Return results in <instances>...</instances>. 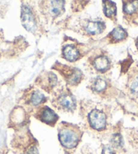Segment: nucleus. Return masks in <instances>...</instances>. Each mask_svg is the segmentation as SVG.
<instances>
[{"label": "nucleus", "mask_w": 138, "mask_h": 154, "mask_svg": "<svg viewBox=\"0 0 138 154\" xmlns=\"http://www.w3.org/2000/svg\"><path fill=\"white\" fill-rule=\"evenodd\" d=\"M59 140L64 147L72 149L76 147L79 142V135L74 130L68 128H63L59 132Z\"/></svg>", "instance_id": "f257e3e1"}, {"label": "nucleus", "mask_w": 138, "mask_h": 154, "mask_svg": "<svg viewBox=\"0 0 138 154\" xmlns=\"http://www.w3.org/2000/svg\"><path fill=\"white\" fill-rule=\"evenodd\" d=\"M90 125L93 128L97 131L104 129L106 125V117L102 111L94 109L89 115Z\"/></svg>", "instance_id": "f03ea898"}, {"label": "nucleus", "mask_w": 138, "mask_h": 154, "mask_svg": "<svg viewBox=\"0 0 138 154\" xmlns=\"http://www.w3.org/2000/svg\"><path fill=\"white\" fill-rule=\"evenodd\" d=\"M21 21L24 27L28 31H33L36 28L34 16L27 6H23L21 12Z\"/></svg>", "instance_id": "7ed1b4c3"}, {"label": "nucleus", "mask_w": 138, "mask_h": 154, "mask_svg": "<svg viewBox=\"0 0 138 154\" xmlns=\"http://www.w3.org/2000/svg\"><path fill=\"white\" fill-rule=\"evenodd\" d=\"M40 117L41 121L46 124L55 123L58 119V116L54 111L47 107L42 110Z\"/></svg>", "instance_id": "20e7f679"}, {"label": "nucleus", "mask_w": 138, "mask_h": 154, "mask_svg": "<svg viewBox=\"0 0 138 154\" xmlns=\"http://www.w3.org/2000/svg\"><path fill=\"white\" fill-rule=\"evenodd\" d=\"M63 54L66 59L70 62L77 60L79 57L78 50L72 46H66L63 50Z\"/></svg>", "instance_id": "39448f33"}, {"label": "nucleus", "mask_w": 138, "mask_h": 154, "mask_svg": "<svg viewBox=\"0 0 138 154\" xmlns=\"http://www.w3.org/2000/svg\"><path fill=\"white\" fill-rule=\"evenodd\" d=\"M59 103L62 107L68 110H72L75 107L74 98L69 94H64L59 98Z\"/></svg>", "instance_id": "423d86ee"}, {"label": "nucleus", "mask_w": 138, "mask_h": 154, "mask_svg": "<svg viewBox=\"0 0 138 154\" xmlns=\"http://www.w3.org/2000/svg\"><path fill=\"white\" fill-rule=\"evenodd\" d=\"M109 37L111 41L120 42L126 38L127 33L123 28L118 26L113 29V31L110 33Z\"/></svg>", "instance_id": "0eeeda50"}, {"label": "nucleus", "mask_w": 138, "mask_h": 154, "mask_svg": "<svg viewBox=\"0 0 138 154\" xmlns=\"http://www.w3.org/2000/svg\"><path fill=\"white\" fill-rule=\"evenodd\" d=\"M94 65L97 70L101 72H104L109 68L110 63L107 57H100L95 60Z\"/></svg>", "instance_id": "6e6552de"}, {"label": "nucleus", "mask_w": 138, "mask_h": 154, "mask_svg": "<svg viewBox=\"0 0 138 154\" xmlns=\"http://www.w3.org/2000/svg\"><path fill=\"white\" fill-rule=\"evenodd\" d=\"M87 31L92 35H97L102 33L104 29L103 23L101 22H89L87 25Z\"/></svg>", "instance_id": "1a4fd4ad"}, {"label": "nucleus", "mask_w": 138, "mask_h": 154, "mask_svg": "<svg viewBox=\"0 0 138 154\" xmlns=\"http://www.w3.org/2000/svg\"><path fill=\"white\" fill-rule=\"evenodd\" d=\"M51 6L50 7V12L53 17H57L62 12L64 9L63 1H52L51 2Z\"/></svg>", "instance_id": "9d476101"}, {"label": "nucleus", "mask_w": 138, "mask_h": 154, "mask_svg": "<svg viewBox=\"0 0 138 154\" xmlns=\"http://www.w3.org/2000/svg\"><path fill=\"white\" fill-rule=\"evenodd\" d=\"M104 12L107 17H111L116 14V4L110 1H104L103 2Z\"/></svg>", "instance_id": "9b49d317"}, {"label": "nucleus", "mask_w": 138, "mask_h": 154, "mask_svg": "<svg viewBox=\"0 0 138 154\" xmlns=\"http://www.w3.org/2000/svg\"><path fill=\"white\" fill-rule=\"evenodd\" d=\"M123 10L127 14H132L138 10V1H129L124 4Z\"/></svg>", "instance_id": "f8f14e48"}, {"label": "nucleus", "mask_w": 138, "mask_h": 154, "mask_svg": "<svg viewBox=\"0 0 138 154\" xmlns=\"http://www.w3.org/2000/svg\"><path fill=\"white\" fill-rule=\"evenodd\" d=\"M45 100V96L44 94L39 90H36L33 92L31 97V103L33 105H38Z\"/></svg>", "instance_id": "ddd939ff"}, {"label": "nucleus", "mask_w": 138, "mask_h": 154, "mask_svg": "<svg viewBox=\"0 0 138 154\" xmlns=\"http://www.w3.org/2000/svg\"><path fill=\"white\" fill-rule=\"evenodd\" d=\"M106 82L104 80V79H103L102 78H98L96 82H95V89L97 90L98 92H101V91H103L104 90L106 89Z\"/></svg>", "instance_id": "4468645a"}, {"label": "nucleus", "mask_w": 138, "mask_h": 154, "mask_svg": "<svg viewBox=\"0 0 138 154\" xmlns=\"http://www.w3.org/2000/svg\"><path fill=\"white\" fill-rule=\"evenodd\" d=\"M111 142H112L113 145L116 147H121L123 145V140H122V137L119 134H114L112 137Z\"/></svg>", "instance_id": "2eb2a0df"}, {"label": "nucleus", "mask_w": 138, "mask_h": 154, "mask_svg": "<svg viewBox=\"0 0 138 154\" xmlns=\"http://www.w3.org/2000/svg\"><path fill=\"white\" fill-rule=\"evenodd\" d=\"M131 90L134 93L138 94V76L135 78L134 82L132 83L131 86Z\"/></svg>", "instance_id": "dca6fc26"}, {"label": "nucleus", "mask_w": 138, "mask_h": 154, "mask_svg": "<svg viewBox=\"0 0 138 154\" xmlns=\"http://www.w3.org/2000/svg\"><path fill=\"white\" fill-rule=\"evenodd\" d=\"M102 154H114V151L110 147H105L103 149Z\"/></svg>", "instance_id": "f3484780"}, {"label": "nucleus", "mask_w": 138, "mask_h": 154, "mask_svg": "<svg viewBox=\"0 0 138 154\" xmlns=\"http://www.w3.org/2000/svg\"><path fill=\"white\" fill-rule=\"evenodd\" d=\"M28 154H38V150L36 147H31L28 150Z\"/></svg>", "instance_id": "a211bd4d"}, {"label": "nucleus", "mask_w": 138, "mask_h": 154, "mask_svg": "<svg viewBox=\"0 0 138 154\" xmlns=\"http://www.w3.org/2000/svg\"><path fill=\"white\" fill-rule=\"evenodd\" d=\"M136 46H137V49H138V38L137 39V40H136Z\"/></svg>", "instance_id": "6ab92c4d"}]
</instances>
